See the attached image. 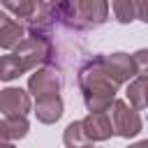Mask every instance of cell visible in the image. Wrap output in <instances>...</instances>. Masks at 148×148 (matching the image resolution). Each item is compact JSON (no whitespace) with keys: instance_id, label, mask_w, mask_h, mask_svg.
I'll return each instance as SVG.
<instances>
[{"instance_id":"12","label":"cell","mask_w":148,"mask_h":148,"mask_svg":"<svg viewBox=\"0 0 148 148\" xmlns=\"http://www.w3.org/2000/svg\"><path fill=\"white\" fill-rule=\"evenodd\" d=\"M30 130V123L25 118H2L0 120V136L5 141H14V139H23Z\"/></svg>"},{"instance_id":"3","label":"cell","mask_w":148,"mask_h":148,"mask_svg":"<svg viewBox=\"0 0 148 148\" xmlns=\"http://www.w3.org/2000/svg\"><path fill=\"white\" fill-rule=\"evenodd\" d=\"M109 111H111V123H113V130L118 136L130 139V136H136L141 132V118H139L136 109H132L127 102L116 99Z\"/></svg>"},{"instance_id":"9","label":"cell","mask_w":148,"mask_h":148,"mask_svg":"<svg viewBox=\"0 0 148 148\" xmlns=\"http://www.w3.org/2000/svg\"><path fill=\"white\" fill-rule=\"evenodd\" d=\"M23 35H25V28L14 21L12 16L7 14H0V46L2 49H16L21 42H23Z\"/></svg>"},{"instance_id":"15","label":"cell","mask_w":148,"mask_h":148,"mask_svg":"<svg viewBox=\"0 0 148 148\" xmlns=\"http://www.w3.org/2000/svg\"><path fill=\"white\" fill-rule=\"evenodd\" d=\"M111 7H113V14L120 23H132L134 18H139L134 0H116V2H111Z\"/></svg>"},{"instance_id":"17","label":"cell","mask_w":148,"mask_h":148,"mask_svg":"<svg viewBox=\"0 0 148 148\" xmlns=\"http://www.w3.org/2000/svg\"><path fill=\"white\" fill-rule=\"evenodd\" d=\"M132 58H134V65H136V76L148 79V49H139Z\"/></svg>"},{"instance_id":"13","label":"cell","mask_w":148,"mask_h":148,"mask_svg":"<svg viewBox=\"0 0 148 148\" xmlns=\"http://www.w3.org/2000/svg\"><path fill=\"white\" fill-rule=\"evenodd\" d=\"M62 143H65V148H86L88 146V136L83 132V120H74L65 127Z\"/></svg>"},{"instance_id":"14","label":"cell","mask_w":148,"mask_h":148,"mask_svg":"<svg viewBox=\"0 0 148 148\" xmlns=\"http://www.w3.org/2000/svg\"><path fill=\"white\" fill-rule=\"evenodd\" d=\"M2 9L16 14L18 18H28V21H32V18H35V12L39 9V5L32 2V0H18V2H14V0H5V2H2Z\"/></svg>"},{"instance_id":"16","label":"cell","mask_w":148,"mask_h":148,"mask_svg":"<svg viewBox=\"0 0 148 148\" xmlns=\"http://www.w3.org/2000/svg\"><path fill=\"white\" fill-rule=\"evenodd\" d=\"M21 74H25V72H23V67L18 65V60H16L12 53L5 56L2 62H0V79H2V81H12V79H16V76H21Z\"/></svg>"},{"instance_id":"20","label":"cell","mask_w":148,"mask_h":148,"mask_svg":"<svg viewBox=\"0 0 148 148\" xmlns=\"http://www.w3.org/2000/svg\"><path fill=\"white\" fill-rule=\"evenodd\" d=\"M0 148H14V146H12V143H9V141H5V143H2V146H0Z\"/></svg>"},{"instance_id":"6","label":"cell","mask_w":148,"mask_h":148,"mask_svg":"<svg viewBox=\"0 0 148 148\" xmlns=\"http://www.w3.org/2000/svg\"><path fill=\"white\" fill-rule=\"evenodd\" d=\"M104 67H106L109 76L116 81V86L127 83L130 79L134 81V76H136V65H134V58H132L130 53H123V51L111 53V56H104Z\"/></svg>"},{"instance_id":"7","label":"cell","mask_w":148,"mask_h":148,"mask_svg":"<svg viewBox=\"0 0 148 148\" xmlns=\"http://www.w3.org/2000/svg\"><path fill=\"white\" fill-rule=\"evenodd\" d=\"M83 132L88 141H106L116 134L109 113H88L83 118Z\"/></svg>"},{"instance_id":"19","label":"cell","mask_w":148,"mask_h":148,"mask_svg":"<svg viewBox=\"0 0 148 148\" xmlns=\"http://www.w3.org/2000/svg\"><path fill=\"white\" fill-rule=\"evenodd\" d=\"M130 148H148V139H143V141H136V143H132Z\"/></svg>"},{"instance_id":"10","label":"cell","mask_w":148,"mask_h":148,"mask_svg":"<svg viewBox=\"0 0 148 148\" xmlns=\"http://www.w3.org/2000/svg\"><path fill=\"white\" fill-rule=\"evenodd\" d=\"M35 116L39 123L51 125L56 120H60L62 116V99L60 97H46V99H37L35 102Z\"/></svg>"},{"instance_id":"2","label":"cell","mask_w":148,"mask_h":148,"mask_svg":"<svg viewBox=\"0 0 148 148\" xmlns=\"http://www.w3.org/2000/svg\"><path fill=\"white\" fill-rule=\"evenodd\" d=\"M18 65L23 67V72H30L35 69L37 65L46 62L51 56H53V42L49 39H35V37H25L12 53Z\"/></svg>"},{"instance_id":"1","label":"cell","mask_w":148,"mask_h":148,"mask_svg":"<svg viewBox=\"0 0 148 148\" xmlns=\"http://www.w3.org/2000/svg\"><path fill=\"white\" fill-rule=\"evenodd\" d=\"M79 86L90 113H106L113 106L118 86L104 67V56H92L79 69Z\"/></svg>"},{"instance_id":"5","label":"cell","mask_w":148,"mask_h":148,"mask_svg":"<svg viewBox=\"0 0 148 148\" xmlns=\"http://www.w3.org/2000/svg\"><path fill=\"white\" fill-rule=\"evenodd\" d=\"M0 111L2 118H25L30 111V92L23 88H5L0 92Z\"/></svg>"},{"instance_id":"4","label":"cell","mask_w":148,"mask_h":148,"mask_svg":"<svg viewBox=\"0 0 148 148\" xmlns=\"http://www.w3.org/2000/svg\"><path fill=\"white\" fill-rule=\"evenodd\" d=\"M28 92L35 99L60 97V74L51 67H42L28 79Z\"/></svg>"},{"instance_id":"11","label":"cell","mask_w":148,"mask_h":148,"mask_svg":"<svg viewBox=\"0 0 148 148\" xmlns=\"http://www.w3.org/2000/svg\"><path fill=\"white\" fill-rule=\"evenodd\" d=\"M127 102L136 111L148 109V79L146 76H136L134 81H130V86H127Z\"/></svg>"},{"instance_id":"21","label":"cell","mask_w":148,"mask_h":148,"mask_svg":"<svg viewBox=\"0 0 148 148\" xmlns=\"http://www.w3.org/2000/svg\"><path fill=\"white\" fill-rule=\"evenodd\" d=\"M86 148H95V146H86Z\"/></svg>"},{"instance_id":"8","label":"cell","mask_w":148,"mask_h":148,"mask_svg":"<svg viewBox=\"0 0 148 148\" xmlns=\"http://www.w3.org/2000/svg\"><path fill=\"white\" fill-rule=\"evenodd\" d=\"M76 7H79L83 25L88 30L102 25L109 18V2H104V0H76Z\"/></svg>"},{"instance_id":"18","label":"cell","mask_w":148,"mask_h":148,"mask_svg":"<svg viewBox=\"0 0 148 148\" xmlns=\"http://www.w3.org/2000/svg\"><path fill=\"white\" fill-rule=\"evenodd\" d=\"M136 16H139L143 23H148V0H143V2H136Z\"/></svg>"}]
</instances>
